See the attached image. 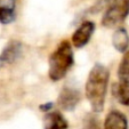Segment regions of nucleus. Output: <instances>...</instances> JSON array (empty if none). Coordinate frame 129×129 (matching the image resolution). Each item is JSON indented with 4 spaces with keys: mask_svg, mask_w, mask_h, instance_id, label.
<instances>
[{
    "mask_svg": "<svg viewBox=\"0 0 129 129\" xmlns=\"http://www.w3.org/2000/svg\"><path fill=\"white\" fill-rule=\"evenodd\" d=\"M109 79L110 72L107 68L100 63H96L88 74L85 91L94 113H100L104 110Z\"/></svg>",
    "mask_w": 129,
    "mask_h": 129,
    "instance_id": "nucleus-1",
    "label": "nucleus"
},
{
    "mask_svg": "<svg viewBox=\"0 0 129 129\" xmlns=\"http://www.w3.org/2000/svg\"><path fill=\"white\" fill-rule=\"evenodd\" d=\"M48 64V76L50 80L58 81L63 79L74 64V56L70 42L66 40L62 41L50 54Z\"/></svg>",
    "mask_w": 129,
    "mask_h": 129,
    "instance_id": "nucleus-2",
    "label": "nucleus"
},
{
    "mask_svg": "<svg viewBox=\"0 0 129 129\" xmlns=\"http://www.w3.org/2000/svg\"><path fill=\"white\" fill-rule=\"evenodd\" d=\"M129 15V0H112L107 5L102 18L105 27H114L121 24Z\"/></svg>",
    "mask_w": 129,
    "mask_h": 129,
    "instance_id": "nucleus-3",
    "label": "nucleus"
},
{
    "mask_svg": "<svg viewBox=\"0 0 129 129\" xmlns=\"http://www.w3.org/2000/svg\"><path fill=\"white\" fill-rule=\"evenodd\" d=\"M81 100L80 91L76 88L65 86L61 90L57 98V104L64 111H73Z\"/></svg>",
    "mask_w": 129,
    "mask_h": 129,
    "instance_id": "nucleus-4",
    "label": "nucleus"
},
{
    "mask_svg": "<svg viewBox=\"0 0 129 129\" xmlns=\"http://www.w3.org/2000/svg\"><path fill=\"white\" fill-rule=\"evenodd\" d=\"M23 53V45L22 42L17 40H10L3 51L0 53V69L5 68L7 65L15 63L21 57Z\"/></svg>",
    "mask_w": 129,
    "mask_h": 129,
    "instance_id": "nucleus-5",
    "label": "nucleus"
},
{
    "mask_svg": "<svg viewBox=\"0 0 129 129\" xmlns=\"http://www.w3.org/2000/svg\"><path fill=\"white\" fill-rule=\"evenodd\" d=\"M95 31V23L91 21H85L78 26L72 34V44L76 48H82L89 42Z\"/></svg>",
    "mask_w": 129,
    "mask_h": 129,
    "instance_id": "nucleus-6",
    "label": "nucleus"
},
{
    "mask_svg": "<svg viewBox=\"0 0 129 129\" xmlns=\"http://www.w3.org/2000/svg\"><path fill=\"white\" fill-rule=\"evenodd\" d=\"M16 17V0H0V23L9 24Z\"/></svg>",
    "mask_w": 129,
    "mask_h": 129,
    "instance_id": "nucleus-7",
    "label": "nucleus"
},
{
    "mask_svg": "<svg viewBox=\"0 0 129 129\" xmlns=\"http://www.w3.org/2000/svg\"><path fill=\"white\" fill-rule=\"evenodd\" d=\"M104 129H128V121L119 111H111L104 121Z\"/></svg>",
    "mask_w": 129,
    "mask_h": 129,
    "instance_id": "nucleus-8",
    "label": "nucleus"
},
{
    "mask_svg": "<svg viewBox=\"0 0 129 129\" xmlns=\"http://www.w3.org/2000/svg\"><path fill=\"white\" fill-rule=\"evenodd\" d=\"M69 123L66 119L62 115L61 112L53 111L46 114L45 117L44 129H68Z\"/></svg>",
    "mask_w": 129,
    "mask_h": 129,
    "instance_id": "nucleus-9",
    "label": "nucleus"
},
{
    "mask_svg": "<svg viewBox=\"0 0 129 129\" xmlns=\"http://www.w3.org/2000/svg\"><path fill=\"white\" fill-rule=\"evenodd\" d=\"M113 47L120 53H126L129 47V36L124 27H118L112 37Z\"/></svg>",
    "mask_w": 129,
    "mask_h": 129,
    "instance_id": "nucleus-10",
    "label": "nucleus"
},
{
    "mask_svg": "<svg viewBox=\"0 0 129 129\" xmlns=\"http://www.w3.org/2000/svg\"><path fill=\"white\" fill-rule=\"evenodd\" d=\"M113 95L120 104L129 106V80H120L113 86Z\"/></svg>",
    "mask_w": 129,
    "mask_h": 129,
    "instance_id": "nucleus-11",
    "label": "nucleus"
},
{
    "mask_svg": "<svg viewBox=\"0 0 129 129\" xmlns=\"http://www.w3.org/2000/svg\"><path fill=\"white\" fill-rule=\"evenodd\" d=\"M118 77L120 80H129V50H127L122 56L118 69Z\"/></svg>",
    "mask_w": 129,
    "mask_h": 129,
    "instance_id": "nucleus-12",
    "label": "nucleus"
},
{
    "mask_svg": "<svg viewBox=\"0 0 129 129\" xmlns=\"http://www.w3.org/2000/svg\"><path fill=\"white\" fill-rule=\"evenodd\" d=\"M82 129H102L101 121L95 113H89L85 117L82 123Z\"/></svg>",
    "mask_w": 129,
    "mask_h": 129,
    "instance_id": "nucleus-13",
    "label": "nucleus"
},
{
    "mask_svg": "<svg viewBox=\"0 0 129 129\" xmlns=\"http://www.w3.org/2000/svg\"><path fill=\"white\" fill-rule=\"evenodd\" d=\"M111 1H112V0H100V1L93 7V10H91V12H98V10H100L101 8H103L104 6L107 7V5H109Z\"/></svg>",
    "mask_w": 129,
    "mask_h": 129,
    "instance_id": "nucleus-14",
    "label": "nucleus"
},
{
    "mask_svg": "<svg viewBox=\"0 0 129 129\" xmlns=\"http://www.w3.org/2000/svg\"><path fill=\"white\" fill-rule=\"evenodd\" d=\"M53 105H54V103H51V102L45 103V104L40 105V110H41V111H44V112H46V111H49V110H51Z\"/></svg>",
    "mask_w": 129,
    "mask_h": 129,
    "instance_id": "nucleus-15",
    "label": "nucleus"
}]
</instances>
